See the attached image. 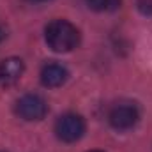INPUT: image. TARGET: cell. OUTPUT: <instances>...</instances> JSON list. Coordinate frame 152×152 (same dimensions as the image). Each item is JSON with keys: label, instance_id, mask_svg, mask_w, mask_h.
<instances>
[{"label": "cell", "instance_id": "1", "mask_svg": "<svg viewBox=\"0 0 152 152\" xmlns=\"http://www.w3.org/2000/svg\"><path fill=\"white\" fill-rule=\"evenodd\" d=\"M46 44L57 53H69L80 42V32L67 20H53L44 28Z\"/></svg>", "mask_w": 152, "mask_h": 152}, {"label": "cell", "instance_id": "2", "mask_svg": "<svg viewBox=\"0 0 152 152\" xmlns=\"http://www.w3.org/2000/svg\"><path fill=\"white\" fill-rule=\"evenodd\" d=\"M85 120L78 113H66L55 122V134L64 143L78 142L85 133Z\"/></svg>", "mask_w": 152, "mask_h": 152}, {"label": "cell", "instance_id": "3", "mask_svg": "<svg viewBox=\"0 0 152 152\" xmlns=\"http://www.w3.org/2000/svg\"><path fill=\"white\" fill-rule=\"evenodd\" d=\"M16 113L20 115V118L28 122L42 120L48 113V104L37 94H25L16 103Z\"/></svg>", "mask_w": 152, "mask_h": 152}, {"label": "cell", "instance_id": "4", "mask_svg": "<svg viewBox=\"0 0 152 152\" xmlns=\"http://www.w3.org/2000/svg\"><path fill=\"white\" fill-rule=\"evenodd\" d=\"M140 120L138 108L134 104H117L108 113V122L117 131H127Z\"/></svg>", "mask_w": 152, "mask_h": 152}, {"label": "cell", "instance_id": "5", "mask_svg": "<svg viewBox=\"0 0 152 152\" xmlns=\"http://www.w3.org/2000/svg\"><path fill=\"white\" fill-rule=\"evenodd\" d=\"M25 71V64L18 57H9L0 62V85L16 83Z\"/></svg>", "mask_w": 152, "mask_h": 152}, {"label": "cell", "instance_id": "6", "mask_svg": "<svg viewBox=\"0 0 152 152\" xmlns=\"http://www.w3.org/2000/svg\"><path fill=\"white\" fill-rule=\"evenodd\" d=\"M69 78V73L64 66L60 64H46L41 69V83L48 88L62 87Z\"/></svg>", "mask_w": 152, "mask_h": 152}, {"label": "cell", "instance_id": "7", "mask_svg": "<svg viewBox=\"0 0 152 152\" xmlns=\"http://www.w3.org/2000/svg\"><path fill=\"white\" fill-rule=\"evenodd\" d=\"M88 7L97 11V12H110L120 7L122 0H87Z\"/></svg>", "mask_w": 152, "mask_h": 152}, {"label": "cell", "instance_id": "8", "mask_svg": "<svg viewBox=\"0 0 152 152\" xmlns=\"http://www.w3.org/2000/svg\"><path fill=\"white\" fill-rule=\"evenodd\" d=\"M136 7L143 16H152V0H136Z\"/></svg>", "mask_w": 152, "mask_h": 152}, {"label": "cell", "instance_id": "9", "mask_svg": "<svg viewBox=\"0 0 152 152\" xmlns=\"http://www.w3.org/2000/svg\"><path fill=\"white\" fill-rule=\"evenodd\" d=\"M5 39V32H4V28H0V42Z\"/></svg>", "mask_w": 152, "mask_h": 152}, {"label": "cell", "instance_id": "10", "mask_svg": "<svg viewBox=\"0 0 152 152\" xmlns=\"http://www.w3.org/2000/svg\"><path fill=\"white\" fill-rule=\"evenodd\" d=\"M88 152H103V151H88Z\"/></svg>", "mask_w": 152, "mask_h": 152}]
</instances>
